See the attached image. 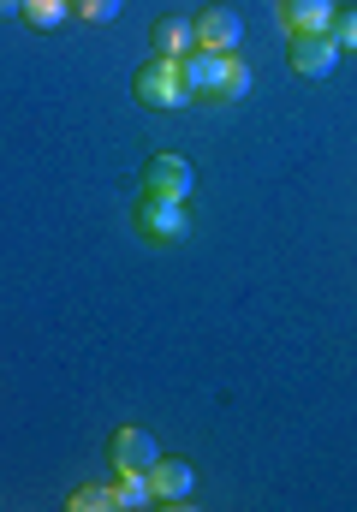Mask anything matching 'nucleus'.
I'll return each mask as SVG.
<instances>
[{
  "label": "nucleus",
  "instance_id": "f257e3e1",
  "mask_svg": "<svg viewBox=\"0 0 357 512\" xmlns=\"http://www.w3.org/2000/svg\"><path fill=\"white\" fill-rule=\"evenodd\" d=\"M131 96H137L143 108H185V102H191V90H185V78H179V60H167V54H155L149 66L131 72Z\"/></svg>",
  "mask_w": 357,
  "mask_h": 512
},
{
  "label": "nucleus",
  "instance_id": "f03ea898",
  "mask_svg": "<svg viewBox=\"0 0 357 512\" xmlns=\"http://www.w3.org/2000/svg\"><path fill=\"white\" fill-rule=\"evenodd\" d=\"M137 239L143 245H179L191 239V209L173 197H137Z\"/></svg>",
  "mask_w": 357,
  "mask_h": 512
},
{
  "label": "nucleus",
  "instance_id": "7ed1b4c3",
  "mask_svg": "<svg viewBox=\"0 0 357 512\" xmlns=\"http://www.w3.org/2000/svg\"><path fill=\"white\" fill-rule=\"evenodd\" d=\"M191 185H197V173H191V161H185V155H173V149L149 155V161H143V179H137V191H143V197H173V203H185V197H191Z\"/></svg>",
  "mask_w": 357,
  "mask_h": 512
},
{
  "label": "nucleus",
  "instance_id": "20e7f679",
  "mask_svg": "<svg viewBox=\"0 0 357 512\" xmlns=\"http://www.w3.org/2000/svg\"><path fill=\"white\" fill-rule=\"evenodd\" d=\"M149 489H155V507H185L197 495V465L191 459H155L149 465Z\"/></svg>",
  "mask_w": 357,
  "mask_h": 512
},
{
  "label": "nucleus",
  "instance_id": "39448f33",
  "mask_svg": "<svg viewBox=\"0 0 357 512\" xmlns=\"http://www.w3.org/2000/svg\"><path fill=\"white\" fill-rule=\"evenodd\" d=\"M155 459H161L155 435H149L143 423H119L114 441H108V465H114V471H149Z\"/></svg>",
  "mask_w": 357,
  "mask_h": 512
},
{
  "label": "nucleus",
  "instance_id": "423d86ee",
  "mask_svg": "<svg viewBox=\"0 0 357 512\" xmlns=\"http://www.w3.org/2000/svg\"><path fill=\"white\" fill-rule=\"evenodd\" d=\"M286 54H292V72H298V78H334L340 60H346L334 36H292Z\"/></svg>",
  "mask_w": 357,
  "mask_h": 512
},
{
  "label": "nucleus",
  "instance_id": "0eeeda50",
  "mask_svg": "<svg viewBox=\"0 0 357 512\" xmlns=\"http://www.w3.org/2000/svg\"><path fill=\"white\" fill-rule=\"evenodd\" d=\"M334 18H340V0H280L286 36H328Z\"/></svg>",
  "mask_w": 357,
  "mask_h": 512
},
{
  "label": "nucleus",
  "instance_id": "6e6552de",
  "mask_svg": "<svg viewBox=\"0 0 357 512\" xmlns=\"http://www.w3.org/2000/svg\"><path fill=\"white\" fill-rule=\"evenodd\" d=\"M244 42V18L233 6H203L197 12V48H215V54H233Z\"/></svg>",
  "mask_w": 357,
  "mask_h": 512
},
{
  "label": "nucleus",
  "instance_id": "1a4fd4ad",
  "mask_svg": "<svg viewBox=\"0 0 357 512\" xmlns=\"http://www.w3.org/2000/svg\"><path fill=\"white\" fill-rule=\"evenodd\" d=\"M149 48H155V54H167V60H185V54L197 48V18L161 12V18L149 24Z\"/></svg>",
  "mask_w": 357,
  "mask_h": 512
},
{
  "label": "nucleus",
  "instance_id": "9d476101",
  "mask_svg": "<svg viewBox=\"0 0 357 512\" xmlns=\"http://www.w3.org/2000/svg\"><path fill=\"white\" fill-rule=\"evenodd\" d=\"M221 66H227V54H215V48H191V54L179 60V78H185L191 102H203V96L221 84Z\"/></svg>",
  "mask_w": 357,
  "mask_h": 512
},
{
  "label": "nucleus",
  "instance_id": "9b49d317",
  "mask_svg": "<svg viewBox=\"0 0 357 512\" xmlns=\"http://www.w3.org/2000/svg\"><path fill=\"white\" fill-rule=\"evenodd\" d=\"M114 512H137L155 507V489H149V471H114Z\"/></svg>",
  "mask_w": 357,
  "mask_h": 512
},
{
  "label": "nucleus",
  "instance_id": "f8f14e48",
  "mask_svg": "<svg viewBox=\"0 0 357 512\" xmlns=\"http://www.w3.org/2000/svg\"><path fill=\"white\" fill-rule=\"evenodd\" d=\"M250 96V66L238 60V54H227V66H221V84L203 96V102H244Z\"/></svg>",
  "mask_w": 357,
  "mask_h": 512
},
{
  "label": "nucleus",
  "instance_id": "ddd939ff",
  "mask_svg": "<svg viewBox=\"0 0 357 512\" xmlns=\"http://www.w3.org/2000/svg\"><path fill=\"white\" fill-rule=\"evenodd\" d=\"M30 30H60L66 18H72V0H24V12H18Z\"/></svg>",
  "mask_w": 357,
  "mask_h": 512
},
{
  "label": "nucleus",
  "instance_id": "4468645a",
  "mask_svg": "<svg viewBox=\"0 0 357 512\" xmlns=\"http://www.w3.org/2000/svg\"><path fill=\"white\" fill-rule=\"evenodd\" d=\"M66 507L72 512H114V489L108 483H84V489L66 495Z\"/></svg>",
  "mask_w": 357,
  "mask_h": 512
},
{
  "label": "nucleus",
  "instance_id": "2eb2a0df",
  "mask_svg": "<svg viewBox=\"0 0 357 512\" xmlns=\"http://www.w3.org/2000/svg\"><path fill=\"white\" fill-rule=\"evenodd\" d=\"M119 12H125V0H72V18H84V24H114Z\"/></svg>",
  "mask_w": 357,
  "mask_h": 512
},
{
  "label": "nucleus",
  "instance_id": "dca6fc26",
  "mask_svg": "<svg viewBox=\"0 0 357 512\" xmlns=\"http://www.w3.org/2000/svg\"><path fill=\"white\" fill-rule=\"evenodd\" d=\"M328 36L340 42V54H357V6H340V18H334Z\"/></svg>",
  "mask_w": 357,
  "mask_h": 512
},
{
  "label": "nucleus",
  "instance_id": "f3484780",
  "mask_svg": "<svg viewBox=\"0 0 357 512\" xmlns=\"http://www.w3.org/2000/svg\"><path fill=\"white\" fill-rule=\"evenodd\" d=\"M24 12V0H0V18H18Z\"/></svg>",
  "mask_w": 357,
  "mask_h": 512
}]
</instances>
